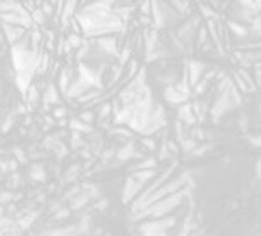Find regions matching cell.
Masks as SVG:
<instances>
[{
	"instance_id": "6da1fadb",
	"label": "cell",
	"mask_w": 261,
	"mask_h": 236,
	"mask_svg": "<svg viewBox=\"0 0 261 236\" xmlns=\"http://www.w3.org/2000/svg\"><path fill=\"white\" fill-rule=\"evenodd\" d=\"M181 197H182V192H175L172 193V197H166L165 201H158L154 202V204H151L147 209H143L142 211V216H163L166 215V213L170 211V209L177 208L179 202H181Z\"/></svg>"
},
{
	"instance_id": "7a4b0ae2",
	"label": "cell",
	"mask_w": 261,
	"mask_h": 236,
	"mask_svg": "<svg viewBox=\"0 0 261 236\" xmlns=\"http://www.w3.org/2000/svg\"><path fill=\"white\" fill-rule=\"evenodd\" d=\"M142 186H143V183H140V181H136V179H133V177H129L127 179V183H125V188H123V195H122V201L123 202H129L133 197L136 195V193L142 190Z\"/></svg>"
},
{
	"instance_id": "3957f363",
	"label": "cell",
	"mask_w": 261,
	"mask_h": 236,
	"mask_svg": "<svg viewBox=\"0 0 261 236\" xmlns=\"http://www.w3.org/2000/svg\"><path fill=\"white\" fill-rule=\"evenodd\" d=\"M154 175H156V170L149 168V170H135L130 177L136 179V181H140V183H147V181H151Z\"/></svg>"
},
{
	"instance_id": "277c9868",
	"label": "cell",
	"mask_w": 261,
	"mask_h": 236,
	"mask_svg": "<svg viewBox=\"0 0 261 236\" xmlns=\"http://www.w3.org/2000/svg\"><path fill=\"white\" fill-rule=\"evenodd\" d=\"M135 156V149H133V145H125V147H122V150L118 152V159L120 161H125V159H129V157H133Z\"/></svg>"
},
{
	"instance_id": "5b68a950",
	"label": "cell",
	"mask_w": 261,
	"mask_h": 236,
	"mask_svg": "<svg viewBox=\"0 0 261 236\" xmlns=\"http://www.w3.org/2000/svg\"><path fill=\"white\" fill-rule=\"evenodd\" d=\"M31 177L34 179V181H45V172L43 168H41L40 165H34L31 170Z\"/></svg>"
},
{
	"instance_id": "8992f818",
	"label": "cell",
	"mask_w": 261,
	"mask_h": 236,
	"mask_svg": "<svg viewBox=\"0 0 261 236\" xmlns=\"http://www.w3.org/2000/svg\"><path fill=\"white\" fill-rule=\"evenodd\" d=\"M88 202V195L84 193V195H79V199H76V201L72 202V209H79L83 208V204H86Z\"/></svg>"
},
{
	"instance_id": "52a82bcc",
	"label": "cell",
	"mask_w": 261,
	"mask_h": 236,
	"mask_svg": "<svg viewBox=\"0 0 261 236\" xmlns=\"http://www.w3.org/2000/svg\"><path fill=\"white\" fill-rule=\"evenodd\" d=\"M156 166V161L154 159H145L143 163H140L138 166H136L135 170H145V168H154Z\"/></svg>"
},
{
	"instance_id": "ba28073f",
	"label": "cell",
	"mask_w": 261,
	"mask_h": 236,
	"mask_svg": "<svg viewBox=\"0 0 261 236\" xmlns=\"http://www.w3.org/2000/svg\"><path fill=\"white\" fill-rule=\"evenodd\" d=\"M36 215H31V216H25V218H22L20 222H18V225H20V229H27L29 225L32 224V218H34Z\"/></svg>"
},
{
	"instance_id": "9c48e42d",
	"label": "cell",
	"mask_w": 261,
	"mask_h": 236,
	"mask_svg": "<svg viewBox=\"0 0 261 236\" xmlns=\"http://www.w3.org/2000/svg\"><path fill=\"white\" fill-rule=\"evenodd\" d=\"M15 154H16V156H18V159H20V163H25V161H27V157H25V154L22 152L20 149H15Z\"/></svg>"
},
{
	"instance_id": "30bf717a",
	"label": "cell",
	"mask_w": 261,
	"mask_h": 236,
	"mask_svg": "<svg viewBox=\"0 0 261 236\" xmlns=\"http://www.w3.org/2000/svg\"><path fill=\"white\" fill-rule=\"evenodd\" d=\"M68 215H70V209H63L61 213L55 215V220H57V218H64V216H68Z\"/></svg>"
}]
</instances>
